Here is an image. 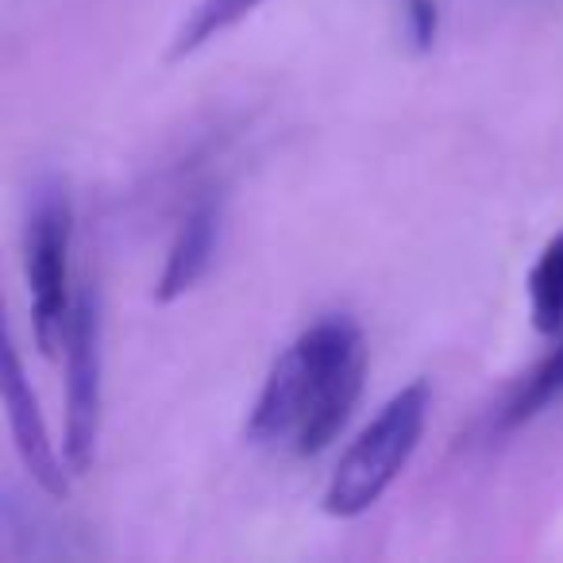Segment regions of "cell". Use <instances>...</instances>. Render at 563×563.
<instances>
[{"label":"cell","mask_w":563,"mask_h":563,"mask_svg":"<svg viewBox=\"0 0 563 563\" xmlns=\"http://www.w3.org/2000/svg\"><path fill=\"white\" fill-rule=\"evenodd\" d=\"M367 378V340L347 313L321 317L274 360L247 417V440L258 448L290 444L317 455L340 437L360 406Z\"/></svg>","instance_id":"6da1fadb"},{"label":"cell","mask_w":563,"mask_h":563,"mask_svg":"<svg viewBox=\"0 0 563 563\" xmlns=\"http://www.w3.org/2000/svg\"><path fill=\"white\" fill-rule=\"evenodd\" d=\"M432 409V386L429 378H413L401 386L378 417L352 440L344 455H340L336 471H332L329 486H324L321 509L336 521H352L375 509L383 494L398 483V475L409 467L417 444L424 437Z\"/></svg>","instance_id":"7a4b0ae2"},{"label":"cell","mask_w":563,"mask_h":563,"mask_svg":"<svg viewBox=\"0 0 563 563\" xmlns=\"http://www.w3.org/2000/svg\"><path fill=\"white\" fill-rule=\"evenodd\" d=\"M74 205L63 181L40 186L27 217V294H32V332L47 360L66 352L78 290L70 286Z\"/></svg>","instance_id":"3957f363"},{"label":"cell","mask_w":563,"mask_h":563,"mask_svg":"<svg viewBox=\"0 0 563 563\" xmlns=\"http://www.w3.org/2000/svg\"><path fill=\"white\" fill-rule=\"evenodd\" d=\"M104 406V313L93 282H81L66 336V440L63 455L74 475H86L97 460Z\"/></svg>","instance_id":"277c9868"},{"label":"cell","mask_w":563,"mask_h":563,"mask_svg":"<svg viewBox=\"0 0 563 563\" xmlns=\"http://www.w3.org/2000/svg\"><path fill=\"white\" fill-rule=\"evenodd\" d=\"M4 409H9V429L16 440V452L24 460L27 475L35 478L43 494L51 498H66L70 494V463L66 455L55 452L51 444L47 421L40 413V398H35L32 383L24 375V363H20L16 340L4 336Z\"/></svg>","instance_id":"5b68a950"},{"label":"cell","mask_w":563,"mask_h":563,"mask_svg":"<svg viewBox=\"0 0 563 563\" xmlns=\"http://www.w3.org/2000/svg\"><path fill=\"white\" fill-rule=\"evenodd\" d=\"M220 243V201L217 197H201L194 201V209L181 217L178 235L170 243V255H166V266L158 274L155 298L163 306L178 301L181 294H189L197 282L209 274L212 255H217Z\"/></svg>","instance_id":"8992f818"},{"label":"cell","mask_w":563,"mask_h":563,"mask_svg":"<svg viewBox=\"0 0 563 563\" xmlns=\"http://www.w3.org/2000/svg\"><path fill=\"white\" fill-rule=\"evenodd\" d=\"M266 4V0H197V9L186 16V24L178 27L170 43V63H181V58L197 55L205 43L220 40L224 32H232L240 20H247L251 12Z\"/></svg>","instance_id":"52a82bcc"},{"label":"cell","mask_w":563,"mask_h":563,"mask_svg":"<svg viewBox=\"0 0 563 563\" xmlns=\"http://www.w3.org/2000/svg\"><path fill=\"white\" fill-rule=\"evenodd\" d=\"M529 313L532 329L544 336L563 332V232L544 243L529 271Z\"/></svg>","instance_id":"ba28073f"},{"label":"cell","mask_w":563,"mask_h":563,"mask_svg":"<svg viewBox=\"0 0 563 563\" xmlns=\"http://www.w3.org/2000/svg\"><path fill=\"white\" fill-rule=\"evenodd\" d=\"M560 398H563V332L552 352L544 355V363L517 386L506 413H501V429H517V424L532 421V417H540L544 409H552Z\"/></svg>","instance_id":"9c48e42d"},{"label":"cell","mask_w":563,"mask_h":563,"mask_svg":"<svg viewBox=\"0 0 563 563\" xmlns=\"http://www.w3.org/2000/svg\"><path fill=\"white\" fill-rule=\"evenodd\" d=\"M406 35L417 51H429L440 35V9L437 0H406Z\"/></svg>","instance_id":"30bf717a"}]
</instances>
